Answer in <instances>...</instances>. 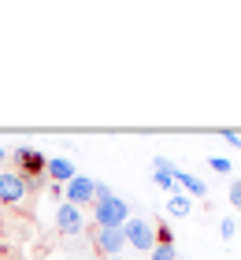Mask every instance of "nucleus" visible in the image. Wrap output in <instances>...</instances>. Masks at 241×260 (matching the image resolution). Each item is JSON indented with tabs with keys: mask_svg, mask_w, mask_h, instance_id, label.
Listing matches in <instances>:
<instances>
[{
	"mask_svg": "<svg viewBox=\"0 0 241 260\" xmlns=\"http://www.w3.org/2000/svg\"><path fill=\"white\" fill-rule=\"evenodd\" d=\"M93 219H96V227H126V219H130V205L123 197H112V201H96V208H93Z\"/></svg>",
	"mask_w": 241,
	"mask_h": 260,
	"instance_id": "1",
	"label": "nucleus"
},
{
	"mask_svg": "<svg viewBox=\"0 0 241 260\" xmlns=\"http://www.w3.org/2000/svg\"><path fill=\"white\" fill-rule=\"evenodd\" d=\"M126 245H134L141 253H152L156 249V227L149 219H126Z\"/></svg>",
	"mask_w": 241,
	"mask_h": 260,
	"instance_id": "2",
	"label": "nucleus"
},
{
	"mask_svg": "<svg viewBox=\"0 0 241 260\" xmlns=\"http://www.w3.org/2000/svg\"><path fill=\"white\" fill-rule=\"evenodd\" d=\"M22 197H26L22 171H0V205H19Z\"/></svg>",
	"mask_w": 241,
	"mask_h": 260,
	"instance_id": "3",
	"label": "nucleus"
},
{
	"mask_svg": "<svg viewBox=\"0 0 241 260\" xmlns=\"http://www.w3.org/2000/svg\"><path fill=\"white\" fill-rule=\"evenodd\" d=\"M126 245V231L123 227H96V249L104 256H119Z\"/></svg>",
	"mask_w": 241,
	"mask_h": 260,
	"instance_id": "4",
	"label": "nucleus"
},
{
	"mask_svg": "<svg viewBox=\"0 0 241 260\" xmlns=\"http://www.w3.org/2000/svg\"><path fill=\"white\" fill-rule=\"evenodd\" d=\"M67 201L71 205H89V201H96V182L86 179V175H75V179L67 182Z\"/></svg>",
	"mask_w": 241,
	"mask_h": 260,
	"instance_id": "5",
	"label": "nucleus"
},
{
	"mask_svg": "<svg viewBox=\"0 0 241 260\" xmlns=\"http://www.w3.org/2000/svg\"><path fill=\"white\" fill-rule=\"evenodd\" d=\"M56 223H59V234H78L82 231V212L71 205V201H63V205L56 208Z\"/></svg>",
	"mask_w": 241,
	"mask_h": 260,
	"instance_id": "6",
	"label": "nucleus"
},
{
	"mask_svg": "<svg viewBox=\"0 0 241 260\" xmlns=\"http://www.w3.org/2000/svg\"><path fill=\"white\" fill-rule=\"evenodd\" d=\"M175 186H182V190L189 193V197H200V193H208V186H204L197 175H189V171H182L178 168V175H175Z\"/></svg>",
	"mask_w": 241,
	"mask_h": 260,
	"instance_id": "7",
	"label": "nucleus"
},
{
	"mask_svg": "<svg viewBox=\"0 0 241 260\" xmlns=\"http://www.w3.org/2000/svg\"><path fill=\"white\" fill-rule=\"evenodd\" d=\"M45 171L52 175L56 182H71V179H75V164H71V160H63V156L48 160V168H45Z\"/></svg>",
	"mask_w": 241,
	"mask_h": 260,
	"instance_id": "8",
	"label": "nucleus"
},
{
	"mask_svg": "<svg viewBox=\"0 0 241 260\" xmlns=\"http://www.w3.org/2000/svg\"><path fill=\"white\" fill-rule=\"evenodd\" d=\"M189 208H193V197L189 193H171V201H167V216H178V219H182V216H189Z\"/></svg>",
	"mask_w": 241,
	"mask_h": 260,
	"instance_id": "9",
	"label": "nucleus"
},
{
	"mask_svg": "<svg viewBox=\"0 0 241 260\" xmlns=\"http://www.w3.org/2000/svg\"><path fill=\"white\" fill-rule=\"evenodd\" d=\"M15 156H19V164H22V168H30V171H41V168H48V164L41 160V152H33V149H19Z\"/></svg>",
	"mask_w": 241,
	"mask_h": 260,
	"instance_id": "10",
	"label": "nucleus"
},
{
	"mask_svg": "<svg viewBox=\"0 0 241 260\" xmlns=\"http://www.w3.org/2000/svg\"><path fill=\"white\" fill-rule=\"evenodd\" d=\"M149 260H178L175 242H156V249L149 253Z\"/></svg>",
	"mask_w": 241,
	"mask_h": 260,
	"instance_id": "11",
	"label": "nucleus"
},
{
	"mask_svg": "<svg viewBox=\"0 0 241 260\" xmlns=\"http://www.w3.org/2000/svg\"><path fill=\"white\" fill-rule=\"evenodd\" d=\"M230 201H234V208H241V179L230 182Z\"/></svg>",
	"mask_w": 241,
	"mask_h": 260,
	"instance_id": "12",
	"label": "nucleus"
},
{
	"mask_svg": "<svg viewBox=\"0 0 241 260\" xmlns=\"http://www.w3.org/2000/svg\"><path fill=\"white\" fill-rule=\"evenodd\" d=\"M219 231H223V238L230 242V238H234V219H223V223H219Z\"/></svg>",
	"mask_w": 241,
	"mask_h": 260,
	"instance_id": "13",
	"label": "nucleus"
},
{
	"mask_svg": "<svg viewBox=\"0 0 241 260\" xmlns=\"http://www.w3.org/2000/svg\"><path fill=\"white\" fill-rule=\"evenodd\" d=\"M208 164H212V168H215V171H230V160H223V156H212Z\"/></svg>",
	"mask_w": 241,
	"mask_h": 260,
	"instance_id": "14",
	"label": "nucleus"
},
{
	"mask_svg": "<svg viewBox=\"0 0 241 260\" xmlns=\"http://www.w3.org/2000/svg\"><path fill=\"white\" fill-rule=\"evenodd\" d=\"M112 197H115V193H112V190H108V186H104V182H96V201H112Z\"/></svg>",
	"mask_w": 241,
	"mask_h": 260,
	"instance_id": "15",
	"label": "nucleus"
},
{
	"mask_svg": "<svg viewBox=\"0 0 241 260\" xmlns=\"http://www.w3.org/2000/svg\"><path fill=\"white\" fill-rule=\"evenodd\" d=\"M0 164H4V149H0Z\"/></svg>",
	"mask_w": 241,
	"mask_h": 260,
	"instance_id": "16",
	"label": "nucleus"
}]
</instances>
